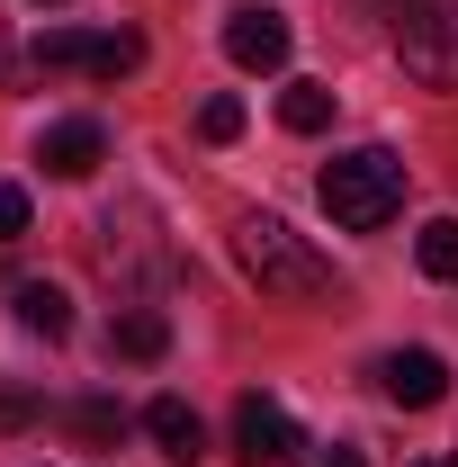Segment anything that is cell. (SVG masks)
I'll return each mask as SVG.
<instances>
[{
  "label": "cell",
  "instance_id": "obj_10",
  "mask_svg": "<svg viewBox=\"0 0 458 467\" xmlns=\"http://www.w3.org/2000/svg\"><path fill=\"white\" fill-rule=\"evenodd\" d=\"M279 126L287 135H324V126H333V81H287L279 90Z\"/></svg>",
  "mask_w": 458,
  "mask_h": 467
},
{
  "label": "cell",
  "instance_id": "obj_15",
  "mask_svg": "<svg viewBox=\"0 0 458 467\" xmlns=\"http://www.w3.org/2000/svg\"><path fill=\"white\" fill-rule=\"evenodd\" d=\"M135 63H144V36H126V27H117V36L90 46V81H117V72H135Z\"/></svg>",
  "mask_w": 458,
  "mask_h": 467
},
{
  "label": "cell",
  "instance_id": "obj_2",
  "mask_svg": "<svg viewBox=\"0 0 458 467\" xmlns=\"http://www.w3.org/2000/svg\"><path fill=\"white\" fill-rule=\"evenodd\" d=\"M315 189H324V216L342 234H378V225H396V207H404V162L387 144H359V153H333Z\"/></svg>",
  "mask_w": 458,
  "mask_h": 467
},
{
  "label": "cell",
  "instance_id": "obj_3",
  "mask_svg": "<svg viewBox=\"0 0 458 467\" xmlns=\"http://www.w3.org/2000/svg\"><path fill=\"white\" fill-rule=\"evenodd\" d=\"M396 55L422 90H458V0H432V9L396 18Z\"/></svg>",
  "mask_w": 458,
  "mask_h": 467
},
{
  "label": "cell",
  "instance_id": "obj_14",
  "mask_svg": "<svg viewBox=\"0 0 458 467\" xmlns=\"http://www.w3.org/2000/svg\"><path fill=\"white\" fill-rule=\"evenodd\" d=\"M413 261H422V279H458V216H432L413 234Z\"/></svg>",
  "mask_w": 458,
  "mask_h": 467
},
{
  "label": "cell",
  "instance_id": "obj_13",
  "mask_svg": "<svg viewBox=\"0 0 458 467\" xmlns=\"http://www.w3.org/2000/svg\"><path fill=\"white\" fill-rule=\"evenodd\" d=\"M63 422H72L90 450H117V441H126V405H109V396H81V405L63 413Z\"/></svg>",
  "mask_w": 458,
  "mask_h": 467
},
{
  "label": "cell",
  "instance_id": "obj_1",
  "mask_svg": "<svg viewBox=\"0 0 458 467\" xmlns=\"http://www.w3.org/2000/svg\"><path fill=\"white\" fill-rule=\"evenodd\" d=\"M234 261H243V279L261 296H287V306L333 296V261L287 225V216H270V207H243V216H234Z\"/></svg>",
  "mask_w": 458,
  "mask_h": 467
},
{
  "label": "cell",
  "instance_id": "obj_20",
  "mask_svg": "<svg viewBox=\"0 0 458 467\" xmlns=\"http://www.w3.org/2000/svg\"><path fill=\"white\" fill-rule=\"evenodd\" d=\"M422 467H458V450H450V459H422Z\"/></svg>",
  "mask_w": 458,
  "mask_h": 467
},
{
  "label": "cell",
  "instance_id": "obj_12",
  "mask_svg": "<svg viewBox=\"0 0 458 467\" xmlns=\"http://www.w3.org/2000/svg\"><path fill=\"white\" fill-rule=\"evenodd\" d=\"M90 46H99V36H81V27H46V36L27 46V63H36V72H90Z\"/></svg>",
  "mask_w": 458,
  "mask_h": 467
},
{
  "label": "cell",
  "instance_id": "obj_6",
  "mask_svg": "<svg viewBox=\"0 0 458 467\" xmlns=\"http://www.w3.org/2000/svg\"><path fill=\"white\" fill-rule=\"evenodd\" d=\"M36 162H46L55 180H90L99 162H109V135H99V117H63V126H46Z\"/></svg>",
  "mask_w": 458,
  "mask_h": 467
},
{
  "label": "cell",
  "instance_id": "obj_4",
  "mask_svg": "<svg viewBox=\"0 0 458 467\" xmlns=\"http://www.w3.org/2000/svg\"><path fill=\"white\" fill-rule=\"evenodd\" d=\"M234 459H243V467H297V459H306V431L287 422V405L243 396V405H234Z\"/></svg>",
  "mask_w": 458,
  "mask_h": 467
},
{
  "label": "cell",
  "instance_id": "obj_18",
  "mask_svg": "<svg viewBox=\"0 0 458 467\" xmlns=\"http://www.w3.org/2000/svg\"><path fill=\"white\" fill-rule=\"evenodd\" d=\"M18 422H36V396H18V387H0V431H18Z\"/></svg>",
  "mask_w": 458,
  "mask_h": 467
},
{
  "label": "cell",
  "instance_id": "obj_19",
  "mask_svg": "<svg viewBox=\"0 0 458 467\" xmlns=\"http://www.w3.org/2000/svg\"><path fill=\"white\" fill-rule=\"evenodd\" d=\"M315 467H369V459H359V441H333V450H315Z\"/></svg>",
  "mask_w": 458,
  "mask_h": 467
},
{
  "label": "cell",
  "instance_id": "obj_7",
  "mask_svg": "<svg viewBox=\"0 0 458 467\" xmlns=\"http://www.w3.org/2000/svg\"><path fill=\"white\" fill-rule=\"evenodd\" d=\"M225 55L243 63V72H279L287 63V18L279 9H234L225 18Z\"/></svg>",
  "mask_w": 458,
  "mask_h": 467
},
{
  "label": "cell",
  "instance_id": "obj_5",
  "mask_svg": "<svg viewBox=\"0 0 458 467\" xmlns=\"http://www.w3.org/2000/svg\"><path fill=\"white\" fill-rule=\"evenodd\" d=\"M378 396H387V405H441V396H450V359H441V350H387V359H378Z\"/></svg>",
  "mask_w": 458,
  "mask_h": 467
},
{
  "label": "cell",
  "instance_id": "obj_8",
  "mask_svg": "<svg viewBox=\"0 0 458 467\" xmlns=\"http://www.w3.org/2000/svg\"><path fill=\"white\" fill-rule=\"evenodd\" d=\"M144 431H153V450H162L172 467H198V459H207V422L180 405V396H153V405H144Z\"/></svg>",
  "mask_w": 458,
  "mask_h": 467
},
{
  "label": "cell",
  "instance_id": "obj_16",
  "mask_svg": "<svg viewBox=\"0 0 458 467\" xmlns=\"http://www.w3.org/2000/svg\"><path fill=\"white\" fill-rule=\"evenodd\" d=\"M198 135H207V144H234V135H243V99H207V109H198Z\"/></svg>",
  "mask_w": 458,
  "mask_h": 467
},
{
  "label": "cell",
  "instance_id": "obj_9",
  "mask_svg": "<svg viewBox=\"0 0 458 467\" xmlns=\"http://www.w3.org/2000/svg\"><path fill=\"white\" fill-rule=\"evenodd\" d=\"M109 350L117 359H162V350H172V324H162L153 306H126V315L109 324Z\"/></svg>",
  "mask_w": 458,
  "mask_h": 467
},
{
  "label": "cell",
  "instance_id": "obj_17",
  "mask_svg": "<svg viewBox=\"0 0 458 467\" xmlns=\"http://www.w3.org/2000/svg\"><path fill=\"white\" fill-rule=\"evenodd\" d=\"M18 234H27V189L0 180V243H18Z\"/></svg>",
  "mask_w": 458,
  "mask_h": 467
},
{
  "label": "cell",
  "instance_id": "obj_21",
  "mask_svg": "<svg viewBox=\"0 0 458 467\" xmlns=\"http://www.w3.org/2000/svg\"><path fill=\"white\" fill-rule=\"evenodd\" d=\"M387 9H413V0H387Z\"/></svg>",
  "mask_w": 458,
  "mask_h": 467
},
{
  "label": "cell",
  "instance_id": "obj_11",
  "mask_svg": "<svg viewBox=\"0 0 458 467\" xmlns=\"http://www.w3.org/2000/svg\"><path fill=\"white\" fill-rule=\"evenodd\" d=\"M18 324L46 333V342H63V333H72V296H63L55 279H27V288H18Z\"/></svg>",
  "mask_w": 458,
  "mask_h": 467
},
{
  "label": "cell",
  "instance_id": "obj_22",
  "mask_svg": "<svg viewBox=\"0 0 458 467\" xmlns=\"http://www.w3.org/2000/svg\"><path fill=\"white\" fill-rule=\"evenodd\" d=\"M0 81H9V55H0Z\"/></svg>",
  "mask_w": 458,
  "mask_h": 467
}]
</instances>
